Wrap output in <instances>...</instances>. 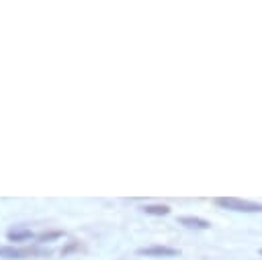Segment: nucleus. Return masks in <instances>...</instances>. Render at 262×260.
<instances>
[{
    "label": "nucleus",
    "instance_id": "7ed1b4c3",
    "mask_svg": "<svg viewBox=\"0 0 262 260\" xmlns=\"http://www.w3.org/2000/svg\"><path fill=\"white\" fill-rule=\"evenodd\" d=\"M137 254L139 256H176L178 250L168 246H147V248H139Z\"/></svg>",
    "mask_w": 262,
    "mask_h": 260
},
{
    "label": "nucleus",
    "instance_id": "f257e3e1",
    "mask_svg": "<svg viewBox=\"0 0 262 260\" xmlns=\"http://www.w3.org/2000/svg\"><path fill=\"white\" fill-rule=\"evenodd\" d=\"M215 203L223 209H231V211H239V213H262V203L244 201V199H235V197H219V199H215Z\"/></svg>",
    "mask_w": 262,
    "mask_h": 260
},
{
    "label": "nucleus",
    "instance_id": "20e7f679",
    "mask_svg": "<svg viewBox=\"0 0 262 260\" xmlns=\"http://www.w3.org/2000/svg\"><path fill=\"white\" fill-rule=\"evenodd\" d=\"M178 223L180 225H184V227H190V229H209L211 225H209V221H205V219H201V217H180L178 219Z\"/></svg>",
    "mask_w": 262,
    "mask_h": 260
},
{
    "label": "nucleus",
    "instance_id": "6e6552de",
    "mask_svg": "<svg viewBox=\"0 0 262 260\" xmlns=\"http://www.w3.org/2000/svg\"><path fill=\"white\" fill-rule=\"evenodd\" d=\"M260 254H262V250H260Z\"/></svg>",
    "mask_w": 262,
    "mask_h": 260
},
{
    "label": "nucleus",
    "instance_id": "0eeeda50",
    "mask_svg": "<svg viewBox=\"0 0 262 260\" xmlns=\"http://www.w3.org/2000/svg\"><path fill=\"white\" fill-rule=\"evenodd\" d=\"M61 235H63V231H45V233H39V235H37V242L43 244V242L57 240V237H61Z\"/></svg>",
    "mask_w": 262,
    "mask_h": 260
},
{
    "label": "nucleus",
    "instance_id": "f03ea898",
    "mask_svg": "<svg viewBox=\"0 0 262 260\" xmlns=\"http://www.w3.org/2000/svg\"><path fill=\"white\" fill-rule=\"evenodd\" d=\"M33 254H39V250H33V248H14V246H0V258L18 260V258L33 256Z\"/></svg>",
    "mask_w": 262,
    "mask_h": 260
},
{
    "label": "nucleus",
    "instance_id": "39448f33",
    "mask_svg": "<svg viewBox=\"0 0 262 260\" xmlns=\"http://www.w3.org/2000/svg\"><path fill=\"white\" fill-rule=\"evenodd\" d=\"M6 237H8V242H25V240H33L35 233L31 229H12L6 233Z\"/></svg>",
    "mask_w": 262,
    "mask_h": 260
},
{
    "label": "nucleus",
    "instance_id": "423d86ee",
    "mask_svg": "<svg viewBox=\"0 0 262 260\" xmlns=\"http://www.w3.org/2000/svg\"><path fill=\"white\" fill-rule=\"evenodd\" d=\"M143 213H147V215H168L170 207L168 205H145Z\"/></svg>",
    "mask_w": 262,
    "mask_h": 260
}]
</instances>
